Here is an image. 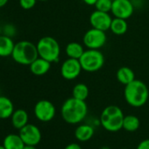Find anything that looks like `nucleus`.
Returning a JSON list of instances; mask_svg holds the SVG:
<instances>
[{
  "mask_svg": "<svg viewBox=\"0 0 149 149\" xmlns=\"http://www.w3.org/2000/svg\"><path fill=\"white\" fill-rule=\"evenodd\" d=\"M88 114V106L85 101L74 97L68 98L61 105V115L62 119L70 125L81 123Z\"/></svg>",
  "mask_w": 149,
  "mask_h": 149,
  "instance_id": "1",
  "label": "nucleus"
},
{
  "mask_svg": "<svg viewBox=\"0 0 149 149\" xmlns=\"http://www.w3.org/2000/svg\"><path fill=\"white\" fill-rule=\"evenodd\" d=\"M124 97L129 105L139 108L146 104L149 97V91L145 83L135 79L125 85Z\"/></svg>",
  "mask_w": 149,
  "mask_h": 149,
  "instance_id": "2",
  "label": "nucleus"
},
{
  "mask_svg": "<svg viewBox=\"0 0 149 149\" xmlns=\"http://www.w3.org/2000/svg\"><path fill=\"white\" fill-rule=\"evenodd\" d=\"M124 113L117 105H109L105 107L100 116V123L104 129L111 132H116L122 129Z\"/></svg>",
  "mask_w": 149,
  "mask_h": 149,
  "instance_id": "3",
  "label": "nucleus"
},
{
  "mask_svg": "<svg viewBox=\"0 0 149 149\" xmlns=\"http://www.w3.org/2000/svg\"><path fill=\"white\" fill-rule=\"evenodd\" d=\"M12 57L17 63L29 66L39 57L37 46L28 40L19 41L15 43Z\"/></svg>",
  "mask_w": 149,
  "mask_h": 149,
  "instance_id": "4",
  "label": "nucleus"
},
{
  "mask_svg": "<svg viewBox=\"0 0 149 149\" xmlns=\"http://www.w3.org/2000/svg\"><path fill=\"white\" fill-rule=\"evenodd\" d=\"M39 56L50 61L56 62L61 54V47L58 41L51 36H44L36 44Z\"/></svg>",
  "mask_w": 149,
  "mask_h": 149,
  "instance_id": "5",
  "label": "nucleus"
},
{
  "mask_svg": "<svg viewBox=\"0 0 149 149\" xmlns=\"http://www.w3.org/2000/svg\"><path fill=\"white\" fill-rule=\"evenodd\" d=\"M83 70L93 73L102 68L104 64V56L99 49H87L79 59Z\"/></svg>",
  "mask_w": 149,
  "mask_h": 149,
  "instance_id": "6",
  "label": "nucleus"
},
{
  "mask_svg": "<svg viewBox=\"0 0 149 149\" xmlns=\"http://www.w3.org/2000/svg\"><path fill=\"white\" fill-rule=\"evenodd\" d=\"M106 40L105 32L93 27L88 30L83 38V42L88 49H100L105 45Z\"/></svg>",
  "mask_w": 149,
  "mask_h": 149,
  "instance_id": "7",
  "label": "nucleus"
},
{
  "mask_svg": "<svg viewBox=\"0 0 149 149\" xmlns=\"http://www.w3.org/2000/svg\"><path fill=\"white\" fill-rule=\"evenodd\" d=\"M34 115L36 118L41 122L51 121L56 113L55 106L52 102L47 99L40 100L36 103L34 106Z\"/></svg>",
  "mask_w": 149,
  "mask_h": 149,
  "instance_id": "8",
  "label": "nucleus"
},
{
  "mask_svg": "<svg viewBox=\"0 0 149 149\" xmlns=\"http://www.w3.org/2000/svg\"><path fill=\"white\" fill-rule=\"evenodd\" d=\"M83 70L82 65L78 59L68 58L61 66V74L66 80H74L77 78Z\"/></svg>",
  "mask_w": 149,
  "mask_h": 149,
  "instance_id": "9",
  "label": "nucleus"
},
{
  "mask_svg": "<svg viewBox=\"0 0 149 149\" xmlns=\"http://www.w3.org/2000/svg\"><path fill=\"white\" fill-rule=\"evenodd\" d=\"M111 13L115 18L127 19L134 13V5L131 0H113Z\"/></svg>",
  "mask_w": 149,
  "mask_h": 149,
  "instance_id": "10",
  "label": "nucleus"
},
{
  "mask_svg": "<svg viewBox=\"0 0 149 149\" xmlns=\"http://www.w3.org/2000/svg\"><path fill=\"white\" fill-rule=\"evenodd\" d=\"M26 145L37 146L41 140V132L38 126L33 124H27L19 130V132Z\"/></svg>",
  "mask_w": 149,
  "mask_h": 149,
  "instance_id": "11",
  "label": "nucleus"
},
{
  "mask_svg": "<svg viewBox=\"0 0 149 149\" xmlns=\"http://www.w3.org/2000/svg\"><path fill=\"white\" fill-rule=\"evenodd\" d=\"M112 21L111 16L109 13L101 12L98 10L94 11L90 16V23L93 28L106 32L110 30L111 24Z\"/></svg>",
  "mask_w": 149,
  "mask_h": 149,
  "instance_id": "12",
  "label": "nucleus"
},
{
  "mask_svg": "<svg viewBox=\"0 0 149 149\" xmlns=\"http://www.w3.org/2000/svg\"><path fill=\"white\" fill-rule=\"evenodd\" d=\"M29 68L30 71L35 76H43L50 70L51 62L39 56L29 65Z\"/></svg>",
  "mask_w": 149,
  "mask_h": 149,
  "instance_id": "13",
  "label": "nucleus"
},
{
  "mask_svg": "<svg viewBox=\"0 0 149 149\" xmlns=\"http://www.w3.org/2000/svg\"><path fill=\"white\" fill-rule=\"evenodd\" d=\"M94 128L90 125H86V124H83L78 125L76 128V131H74V137L78 141L81 142H86L90 139H92V137L94 136Z\"/></svg>",
  "mask_w": 149,
  "mask_h": 149,
  "instance_id": "14",
  "label": "nucleus"
},
{
  "mask_svg": "<svg viewBox=\"0 0 149 149\" xmlns=\"http://www.w3.org/2000/svg\"><path fill=\"white\" fill-rule=\"evenodd\" d=\"M28 113L23 109L15 110L11 117L13 127L18 130H20L22 127L28 124Z\"/></svg>",
  "mask_w": 149,
  "mask_h": 149,
  "instance_id": "15",
  "label": "nucleus"
},
{
  "mask_svg": "<svg viewBox=\"0 0 149 149\" xmlns=\"http://www.w3.org/2000/svg\"><path fill=\"white\" fill-rule=\"evenodd\" d=\"M14 111V105L12 100L6 97L0 96V119L11 118Z\"/></svg>",
  "mask_w": 149,
  "mask_h": 149,
  "instance_id": "16",
  "label": "nucleus"
},
{
  "mask_svg": "<svg viewBox=\"0 0 149 149\" xmlns=\"http://www.w3.org/2000/svg\"><path fill=\"white\" fill-rule=\"evenodd\" d=\"M25 143L19 134H8L3 141V146L6 149H23Z\"/></svg>",
  "mask_w": 149,
  "mask_h": 149,
  "instance_id": "17",
  "label": "nucleus"
},
{
  "mask_svg": "<svg viewBox=\"0 0 149 149\" xmlns=\"http://www.w3.org/2000/svg\"><path fill=\"white\" fill-rule=\"evenodd\" d=\"M15 43L13 39L6 35H0V57L12 55Z\"/></svg>",
  "mask_w": 149,
  "mask_h": 149,
  "instance_id": "18",
  "label": "nucleus"
},
{
  "mask_svg": "<svg viewBox=\"0 0 149 149\" xmlns=\"http://www.w3.org/2000/svg\"><path fill=\"white\" fill-rule=\"evenodd\" d=\"M116 77L120 84L124 85H127L128 84L135 80V74L132 68L128 67H122L118 69Z\"/></svg>",
  "mask_w": 149,
  "mask_h": 149,
  "instance_id": "19",
  "label": "nucleus"
},
{
  "mask_svg": "<svg viewBox=\"0 0 149 149\" xmlns=\"http://www.w3.org/2000/svg\"><path fill=\"white\" fill-rule=\"evenodd\" d=\"M66 54L68 55V58H73V59H80L83 54L84 53V48L83 45H81L78 42H69L66 46Z\"/></svg>",
  "mask_w": 149,
  "mask_h": 149,
  "instance_id": "20",
  "label": "nucleus"
},
{
  "mask_svg": "<svg viewBox=\"0 0 149 149\" xmlns=\"http://www.w3.org/2000/svg\"><path fill=\"white\" fill-rule=\"evenodd\" d=\"M127 29H128V25L126 19L115 18V17L114 19H112L110 27V30L111 31L112 33L116 35H123L127 32Z\"/></svg>",
  "mask_w": 149,
  "mask_h": 149,
  "instance_id": "21",
  "label": "nucleus"
},
{
  "mask_svg": "<svg viewBox=\"0 0 149 149\" xmlns=\"http://www.w3.org/2000/svg\"><path fill=\"white\" fill-rule=\"evenodd\" d=\"M140 125V121L138 117L134 115H127L124 117L122 129L129 132H136Z\"/></svg>",
  "mask_w": 149,
  "mask_h": 149,
  "instance_id": "22",
  "label": "nucleus"
},
{
  "mask_svg": "<svg viewBox=\"0 0 149 149\" xmlns=\"http://www.w3.org/2000/svg\"><path fill=\"white\" fill-rule=\"evenodd\" d=\"M89 93L90 91L88 86L83 83L76 84L72 90V97L83 101H85L87 99V97H89Z\"/></svg>",
  "mask_w": 149,
  "mask_h": 149,
  "instance_id": "23",
  "label": "nucleus"
},
{
  "mask_svg": "<svg viewBox=\"0 0 149 149\" xmlns=\"http://www.w3.org/2000/svg\"><path fill=\"white\" fill-rule=\"evenodd\" d=\"M113 0H97V2L95 5L96 10L109 13L111 10Z\"/></svg>",
  "mask_w": 149,
  "mask_h": 149,
  "instance_id": "24",
  "label": "nucleus"
},
{
  "mask_svg": "<svg viewBox=\"0 0 149 149\" xmlns=\"http://www.w3.org/2000/svg\"><path fill=\"white\" fill-rule=\"evenodd\" d=\"M37 0H19V6L24 10H31L36 5Z\"/></svg>",
  "mask_w": 149,
  "mask_h": 149,
  "instance_id": "25",
  "label": "nucleus"
},
{
  "mask_svg": "<svg viewBox=\"0 0 149 149\" xmlns=\"http://www.w3.org/2000/svg\"><path fill=\"white\" fill-rule=\"evenodd\" d=\"M4 33L5 35L6 36H9V37H13L16 33V28L14 27V26L13 25H6L5 27H4Z\"/></svg>",
  "mask_w": 149,
  "mask_h": 149,
  "instance_id": "26",
  "label": "nucleus"
},
{
  "mask_svg": "<svg viewBox=\"0 0 149 149\" xmlns=\"http://www.w3.org/2000/svg\"><path fill=\"white\" fill-rule=\"evenodd\" d=\"M136 149H149V139L140 141L137 146Z\"/></svg>",
  "mask_w": 149,
  "mask_h": 149,
  "instance_id": "27",
  "label": "nucleus"
},
{
  "mask_svg": "<svg viewBox=\"0 0 149 149\" xmlns=\"http://www.w3.org/2000/svg\"><path fill=\"white\" fill-rule=\"evenodd\" d=\"M64 149H82V147L77 143H70V144L67 145L64 147Z\"/></svg>",
  "mask_w": 149,
  "mask_h": 149,
  "instance_id": "28",
  "label": "nucleus"
},
{
  "mask_svg": "<svg viewBox=\"0 0 149 149\" xmlns=\"http://www.w3.org/2000/svg\"><path fill=\"white\" fill-rule=\"evenodd\" d=\"M83 2L88 6H95L96 3L97 2V0H83Z\"/></svg>",
  "mask_w": 149,
  "mask_h": 149,
  "instance_id": "29",
  "label": "nucleus"
},
{
  "mask_svg": "<svg viewBox=\"0 0 149 149\" xmlns=\"http://www.w3.org/2000/svg\"><path fill=\"white\" fill-rule=\"evenodd\" d=\"M9 0H0V8L4 7L7 3H8Z\"/></svg>",
  "mask_w": 149,
  "mask_h": 149,
  "instance_id": "30",
  "label": "nucleus"
},
{
  "mask_svg": "<svg viewBox=\"0 0 149 149\" xmlns=\"http://www.w3.org/2000/svg\"><path fill=\"white\" fill-rule=\"evenodd\" d=\"M23 149H37L36 146H32V145H25Z\"/></svg>",
  "mask_w": 149,
  "mask_h": 149,
  "instance_id": "31",
  "label": "nucleus"
},
{
  "mask_svg": "<svg viewBox=\"0 0 149 149\" xmlns=\"http://www.w3.org/2000/svg\"><path fill=\"white\" fill-rule=\"evenodd\" d=\"M0 149H6V148L3 145H0Z\"/></svg>",
  "mask_w": 149,
  "mask_h": 149,
  "instance_id": "32",
  "label": "nucleus"
},
{
  "mask_svg": "<svg viewBox=\"0 0 149 149\" xmlns=\"http://www.w3.org/2000/svg\"><path fill=\"white\" fill-rule=\"evenodd\" d=\"M37 1H48V0H37Z\"/></svg>",
  "mask_w": 149,
  "mask_h": 149,
  "instance_id": "33",
  "label": "nucleus"
},
{
  "mask_svg": "<svg viewBox=\"0 0 149 149\" xmlns=\"http://www.w3.org/2000/svg\"><path fill=\"white\" fill-rule=\"evenodd\" d=\"M0 33H1V28H0ZM0 35H1V34H0Z\"/></svg>",
  "mask_w": 149,
  "mask_h": 149,
  "instance_id": "34",
  "label": "nucleus"
},
{
  "mask_svg": "<svg viewBox=\"0 0 149 149\" xmlns=\"http://www.w3.org/2000/svg\"><path fill=\"white\" fill-rule=\"evenodd\" d=\"M124 149H127V148H124Z\"/></svg>",
  "mask_w": 149,
  "mask_h": 149,
  "instance_id": "35",
  "label": "nucleus"
}]
</instances>
